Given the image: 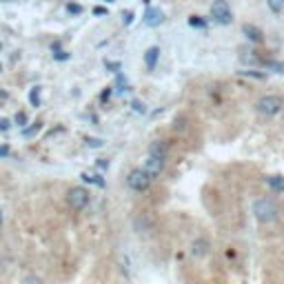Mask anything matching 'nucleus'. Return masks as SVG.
Masks as SVG:
<instances>
[{
  "mask_svg": "<svg viewBox=\"0 0 284 284\" xmlns=\"http://www.w3.org/2000/svg\"><path fill=\"white\" fill-rule=\"evenodd\" d=\"M253 213H255V217H258L262 224H271V222L278 217V207H276V202H273V200L262 198V200H258L253 205Z\"/></svg>",
  "mask_w": 284,
  "mask_h": 284,
  "instance_id": "nucleus-1",
  "label": "nucleus"
},
{
  "mask_svg": "<svg viewBox=\"0 0 284 284\" xmlns=\"http://www.w3.org/2000/svg\"><path fill=\"white\" fill-rule=\"evenodd\" d=\"M255 107H258V113H262V116H267V118H273L282 111L284 102L280 96H264V98H260Z\"/></svg>",
  "mask_w": 284,
  "mask_h": 284,
  "instance_id": "nucleus-2",
  "label": "nucleus"
},
{
  "mask_svg": "<svg viewBox=\"0 0 284 284\" xmlns=\"http://www.w3.org/2000/svg\"><path fill=\"white\" fill-rule=\"evenodd\" d=\"M211 16L217 25H231L233 16H231V7L226 0H213L211 4Z\"/></svg>",
  "mask_w": 284,
  "mask_h": 284,
  "instance_id": "nucleus-3",
  "label": "nucleus"
},
{
  "mask_svg": "<svg viewBox=\"0 0 284 284\" xmlns=\"http://www.w3.org/2000/svg\"><path fill=\"white\" fill-rule=\"evenodd\" d=\"M67 202H69L71 209H75V211L84 209V207L89 205V191H87V189H82V187H73V189H69V193H67Z\"/></svg>",
  "mask_w": 284,
  "mask_h": 284,
  "instance_id": "nucleus-4",
  "label": "nucleus"
},
{
  "mask_svg": "<svg viewBox=\"0 0 284 284\" xmlns=\"http://www.w3.org/2000/svg\"><path fill=\"white\" fill-rule=\"evenodd\" d=\"M127 184H129L134 191H146L151 184V178L144 169H134V171L129 173V178H127Z\"/></svg>",
  "mask_w": 284,
  "mask_h": 284,
  "instance_id": "nucleus-5",
  "label": "nucleus"
},
{
  "mask_svg": "<svg viewBox=\"0 0 284 284\" xmlns=\"http://www.w3.org/2000/svg\"><path fill=\"white\" fill-rule=\"evenodd\" d=\"M142 169L149 173V178H158L160 173H162V169H164V158H158V155L149 153V158L144 160V167Z\"/></svg>",
  "mask_w": 284,
  "mask_h": 284,
  "instance_id": "nucleus-6",
  "label": "nucleus"
},
{
  "mask_svg": "<svg viewBox=\"0 0 284 284\" xmlns=\"http://www.w3.org/2000/svg\"><path fill=\"white\" fill-rule=\"evenodd\" d=\"M134 229L138 231V233H151L153 231V220H151L146 213H142L134 220Z\"/></svg>",
  "mask_w": 284,
  "mask_h": 284,
  "instance_id": "nucleus-7",
  "label": "nucleus"
},
{
  "mask_svg": "<svg viewBox=\"0 0 284 284\" xmlns=\"http://www.w3.org/2000/svg\"><path fill=\"white\" fill-rule=\"evenodd\" d=\"M142 20H144V25H149V27H158L160 22L164 20V13L160 11V9H146Z\"/></svg>",
  "mask_w": 284,
  "mask_h": 284,
  "instance_id": "nucleus-8",
  "label": "nucleus"
},
{
  "mask_svg": "<svg viewBox=\"0 0 284 284\" xmlns=\"http://www.w3.org/2000/svg\"><path fill=\"white\" fill-rule=\"evenodd\" d=\"M158 58H160V49H158V47H149V49L144 51V65H146V69L153 71L155 69V63H158Z\"/></svg>",
  "mask_w": 284,
  "mask_h": 284,
  "instance_id": "nucleus-9",
  "label": "nucleus"
},
{
  "mask_svg": "<svg viewBox=\"0 0 284 284\" xmlns=\"http://www.w3.org/2000/svg\"><path fill=\"white\" fill-rule=\"evenodd\" d=\"M242 31L247 34V38H249L251 42H260V40H262V31H260L255 25H244Z\"/></svg>",
  "mask_w": 284,
  "mask_h": 284,
  "instance_id": "nucleus-10",
  "label": "nucleus"
},
{
  "mask_svg": "<svg viewBox=\"0 0 284 284\" xmlns=\"http://www.w3.org/2000/svg\"><path fill=\"white\" fill-rule=\"evenodd\" d=\"M207 251H209V244H207V240H196V242L191 244V253L196 255V258H202V255H207Z\"/></svg>",
  "mask_w": 284,
  "mask_h": 284,
  "instance_id": "nucleus-11",
  "label": "nucleus"
},
{
  "mask_svg": "<svg viewBox=\"0 0 284 284\" xmlns=\"http://www.w3.org/2000/svg\"><path fill=\"white\" fill-rule=\"evenodd\" d=\"M149 153L158 155V158H167V144H164V142H153V144L149 146Z\"/></svg>",
  "mask_w": 284,
  "mask_h": 284,
  "instance_id": "nucleus-12",
  "label": "nucleus"
},
{
  "mask_svg": "<svg viewBox=\"0 0 284 284\" xmlns=\"http://www.w3.org/2000/svg\"><path fill=\"white\" fill-rule=\"evenodd\" d=\"M267 182L273 191H284V178L282 176H271V178H267Z\"/></svg>",
  "mask_w": 284,
  "mask_h": 284,
  "instance_id": "nucleus-13",
  "label": "nucleus"
},
{
  "mask_svg": "<svg viewBox=\"0 0 284 284\" xmlns=\"http://www.w3.org/2000/svg\"><path fill=\"white\" fill-rule=\"evenodd\" d=\"M189 25L196 27V29H205L207 20H205V18H200V16H191V18H189Z\"/></svg>",
  "mask_w": 284,
  "mask_h": 284,
  "instance_id": "nucleus-14",
  "label": "nucleus"
},
{
  "mask_svg": "<svg viewBox=\"0 0 284 284\" xmlns=\"http://www.w3.org/2000/svg\"><path fill=\"white\" fill-rule=\"evenodd\" d=\"M267 4H269V9H271L273 13H280L284 9V0H267Z\"/></svg>",
  "mask_w": 284,
  "mask_h": 284,
  "instance_id": "nucleus-15",
  "label": "nucleus"
},
{
  "mask_svg": "<svg viewBox=\"0 0 284 284\" xmlns=\"http://www.w3.org/2000/svg\"><path fill=\"white\" fill-rule=\"evenodd\" d=\"M29 102L34 107H40V87H34L31 89V93H29Z\"/></svg>",
  "mask_w": 284,
  "mask_h": 284,
  "instance_id": "nucleus-16",
  "label": "nucleus"
},
{
  "mask_svg": "<svg viewBox=\"0 0 284 284\" xmlns=\"http://www.w3.org/2000/svg\"><path fill=\"white\" fill-rule=\"evenodd\" d=\"M82 180H84V182H93V184H98V187H105V180H100L98 176H89V173H82Z\"/></svg>",
  "mask_w": 284,
  "mask_h": 284,
  "instance_id": "nucleus-17",
  "label": "nucleus"
},
{
  "mask_svg": "<svg viewBox=\"0 0 284 284\" xmlns=\"http://www.w3.org/2000/svg\"><path fill=\"white\" fill-rule=\"evenodd\" d=\"M269 69H273L276 73H284V63H269Z\"/></svg>",
  "mask_w": 284,
  "mask_h": 284,
  "instance_id": "nucleus-18",
  "label": "nucleus"
},
{
  "mask_svg": "<svg viewBox=\"0 0 284 284\" xmlns=\"http://www.w3.org/2000/svg\"><path fill=\"white\" fill-rule=\"evenodd\" d=\"M67 11L69 13H82V7H80V4H75V2H69L67 4Z\"/></svg>",
  "mask_w": 284,
  "mask_h": 284,
  "instance_id": "nucleus-19",
  "label": "nucleus"
},
{
  "mask_svg": "<svg viewBox=\"0 0 284 284\" xmlns=\"http://www.w3.org/2000/svg\"><path fill=\"white\" fill-rule=\"evenodd\" d=\"M242 63L244 65H255V63H258V58H255V56H251V51H249V56L242 54Z\"/></svg>",
  "mask_w": 284,
  "mask_h": 284,
  "instance_id": "nucleus-20",
  "label": "nucleus"
},
{
  "mask_svg": "<svg viewBox=\"0 0 284 284\" xmlns=\"http://www.w3.org/2000/svg\"><path fill=\"white\" fill-rule=\"evenodd\" d=\"M131 107H134V111H138V113H146V107H144V102H140V100H136V102H134V105H131Z\"/></svg>",
  "mask_w": 284,
  "mask_h": 284,
  "instance_id": "nucleus-21",
  "label": "nucleus"
},
{
  "mask_svg": "<svg viewBox=\"0 0 284 284\" xmlns=\"http://www.w3.org/2000/svg\"><path fill=\"white\" fill-rule=\"evenodd\" d=\"M16 122H18V125H27V113H16Z\"/></svg>",
  "mask_w": 284,
  "mask_h": 284,
  "instance_id": "nucleus-22",
  "label": "nucleus"
},
{
  "mask_svg": "<svg viewBox=\"0 0 284 284\" xmlns=\"http://www.w3.org/2000/svg\"><path fill=\"white\" fill-rule=\"evenodd\" d=\"M9 127H11V122H9L7 118H0V131H7Z\"/></svg>",
  "mask_w": 284,
  "mask_h": 284,
  "instance_id": "nucleus-23",
  "label": "nucleus"
},
{
  "mask_svg": "<svg viewBox=\"0 0 284 284\" xmlns=\"http://www.w3.org/2000/svg\"><path fill=\"white\" fill-rule=\"evenodd\" d=\"M105 67L111 69V71H120V63H107L105 60Z\"/></svg>",
  "mask_w": 284,
  "mask_h": 284,
  "instance_id": "nucleus-24",
  "label": "nucleus"
},
{
  "mask_svg": "<svg viewBox=\"0 0 284 284\" xmlns=\"http://www.w3.org/2000/svg\"><path fill=\"white\" fill-rule=\"evenodd\" d=\"M38 129H40V125H34V127H31V129H25V131H22V134H25V136H34Z\"/></svg>",
  "mask_w": 284,
  "mask_h": 284,
  "instance_id": "nucleus-25",
  "label": "nucleus"
},
{
  "mask_svg": "<svg viewBox=\"0 0 284 284\" xmlns=\"http://www.w3.org/2000/svg\"><path fill=\"white\" fill-rule=\"evenodd\" d=\"M89 146H102V140H98V138H89Z\"/></svg>",
  "mask_w": 284,
  "mask_h": 284,
  "instance_id": "nucleus-26",
  "label": "nucleus"
},
{
  "mask_svg": "<svg viewBox=\"0 0 284 284\" xmlns=\"http://www.w3.org/2000/svg\"><path fill=\"white\" fill-rule=\"evenodd\" d=\"M244 75H253V78H264V73H258V71H242Z\"/></svg>",
  "mask_w": 284,
  "mask_h": 284,
  "instance_id": "nucleus-27",
  "label": "nucleus"
},
{
  "mask_svg": "<svg viewBox=\"0 0 284 284\" xmlns=\"http://www.w3.org/2000/svg\"><path fill=\"white\" fill-rule=\"evenodd\" d=\"M69 56L65 54V51H56V60H67Z\"/></svg>",
  "mask_w": 284,
  "mask_h": 284,
  "instance_id": "nucleus-28",
  "label": "nucleus"
},
{
  "mask_svg": "<svg viewBox=\"0 0 284 284\" xmlns=\"http://www.w3.org/2000/svg\"><path fill=\"white\" fill-rule=\"evenodd\" d=\"M93 13H96V16H105L107 9L105 7H96V9H93Z\"/></svg>",
  "mask_w": 284,
  "mask_h": 284,
  "instance_id": "nucleus-29",
  "label": "nucleus"
},
{
  "mask_svg": "<svg viewBox=\"0 0 284 284\" xmlns=\"http://www.w3.org/2000/svg\"><path fill=\"white\" fill-rule=\"evenodd\" d=\"M131 22H134V13L127 11V16H125V25H131Z\"/></svg>",
  "mask_w": 284,
  "mask_h": 284,
  "instance_id": "nucleus-30",
  "label": "nucleus"
},
{
  "mask_svg": "<svg viewBox=\"0 0 284 284\" xmlns=\"http://www.w3.org/2000/svg\"><path fill=\"white\" fill-rule=\"evenodd\" d=\"M100 98H102V102H107L109 98H111V89H107V91H102V96H100Z\"/></svg>",
  "mask_w": 284,
  "mask_h": 284,
  "instance_id": "nucleus-31",
  "label": "nucleus"
},
{
  "mask_svg": "<svg viewBox=\"0 0 284 284\" xmlns=\"http://www.w3.org/2000/svg\"><path fill=\"white\" fill-rule=\"evenodd\" d=\"M9 155V146H0V158H7Z\"/></svg>",
  "mask_w": 284,
  "mask_h": 284,
  "instance_id": "nucleus-32",
  "label": "nucleus"
},
{
  "mask_svg": "<svg viewBox=\"0 0 284 284\" xmlns=\"http://www.w3.org/2000/svg\"><path fill=\"white\" fill-rule=\"evenodd\" d=\"M173 127H176V131H178V129L182 131V129H184V120H176V125H173Z\"/></svg>",
  "mask_w": 284,
  "mask_h": 284,
  "instance_id": "nucleus-33",
  "label": "nucleus"
},
{
  "mask_svg": "<svg viewBox=\"0 0 284 284\" xmlns=\"http://www.w3.org/2000/svg\"><path fill=\"white\" fill-rule=\"evenodd\" d=\"M107 2H113V0H107Z\"/></svg>",
  "mask_w": 284,
  "mask_h": 284,
  "instance_id": "nucleus-34",
  "label": "nucleus"
},
{
  "mask_svg": "<svg viewBox=\"0 0 284 284\" xmlns=\"http://www.w3.org/2000/svg\"><path fill=\"white\" fill-rule=\"evenodd\" d=\"M0 71H2V65H0Z\"/></svg>",
  "mask_w": 284,
  "mask_h": 284,
  "instance_id": "nucleus-35",
  "label": "nucleus"
},
{
  "mask_svg": "<svg viewBox=\"0 0 284 284\" xmlns=\"http://www.w3.org/2000/svg\"><path fill=\"white\" fill-rule=\"evenodd\" d=\"M0 222H2V217H0Z\"/></svg>",
  "mask_w": 284,
  "mask_h": 284,
  "instance_id": "nucleus-36",
  "label": "nucleus"
}]
</instances>
